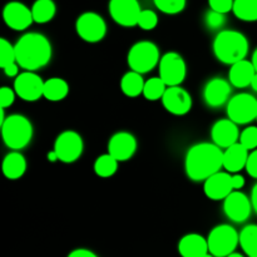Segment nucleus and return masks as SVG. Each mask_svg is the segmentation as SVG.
I'll use <instances>...</instances> for the list:
<instances>
[{
    "mask_svg": "<svg viewBox=\"0 0 257 257\" xmlns=\"http://www.w3.org/2000/svg\"><path fill=\"white\" fill-rule=\"evenodd\" d=\"M118 163L119 161L115 160L112 155L105 153L99 156L94 162V172L100 178H109L114 176L118 170Z\"/></svg>",
    "mask_w": 257,
    "mask_h": 257,
    "instance_id": "29",
    "label": "nucleus"
},
{
    "mask_svg": "<svg viewBox=\"0 0 257 257\" xmlns=\"http://www.w3.org/2000/svg\"><path fill=\"white\" fill-rule=\"evenodd\" d=\"M137 25L143 30H153L158 25V15L151 9H142Z\"/></svg>",
    "mask_w": 257,
    "mask_h": 257,
    "instance_id": "33",
    "label": "nucleus"
},
{
    "mask_svg": "<svg viewBox=\"0 0 257 257\" xmlns=\"http://www.w3.org/2000/svg\"><path fill=\"white\" fill-rule=\"evenodd\" d=\"M156 8L168 15H175L183 12L187 0H153Z\"/></svg>",
    "mask_w": 257,
    "mask_h": 257,
    "instance_id": "31",
    "label": "nucleus"
},
{
    "mask_svg": "<svg viewBox=\"0 0 257 257\" xmlns=\"http://www.w3.org/2000/svg\"><path fill=\"white\" fill-rule=\"evenodd\" d=\"M248 40L241 32L225 29L217 33L213 40V54L218 62L232 65L246 59L248 54Z\"/></svg>",
    "mask_w": 257,
    "mask_h": 257,
    "instance_id": "3",
    "label": "nucleus"
},
{
    "mask_svg": "<svg viewBox=\"0 0 257 257\" xmlns=\"http://www.w3.org/2000/svg\"><path fill=\"white\" fill-rule=\"evenodd\" d=\"M238 142L245 146L248 151H253L257 148V127L250 125L246 127L242 132L240 133V141Z\"/></svg>",
    "mask_w": 257,
    "mask_h": 257,
    "instance_id": "34",
    "label": "nucleus"
},
{
    "mask_svg": "<svg viewBox=\"0 0 257 257\" xmlns=\"http://www.w3.org/2000/svg\"><path fill=\"white\" fill-rule=\"evenodd\" d=\"M223 168V151L215 143H196L188 148L185 157L187 177L195 182H205Z\"/></svg>",
    "mask_w": 257,
    "mask_h": 257,
    "instance_id": "1",
    "label": "nucleus"
},
{
    "mask_svg": "<svg viewBox=\"0 0 257 257\" xmlns=\"http://www.w3.org/2000/svg\"><path fill=\"white\" fill-rule=\"evenodd\" d=\"M232 13L242 22H257V0H235Z\"/></svg>",
    "mask_w": 257,
    "mask_h": 257,
    "instance_id": "27",
    "label": "nucleus"
},
{
    "mask_svg": "<svg viewBox=\"0 0 257 257\" xmlns=\"http://www.w3.org/2000/svg\"><path fill=\"white\" fill-rule=\"evenodd\" d=\"M137 151V140L130 132H117L109 138L108 153L119 162H125L135 156Z\"/></svg>",
    "mask_w": 257,
    "mask_h": 257,
    "instance_id": "16",
    "label": "nucleus"
},
{
    "mask_svg": "<svg viewBox=\"0 0 257 257\" xmlns=\"http://www.w3.org/2000/svg\"><path fill=\"white\" fill-rule=\"evenodd\" d=\"M2 170L8 180H19L27 171V160L20 152L13 151L3 160Z\"/></svg>",
    "mask_w": 257,
    "mask_h": 257,
    "instance_id": "23",
    "label": "nucleus"
},
{
    "mask_svg": "<svg viewBox=\"0 0 257 257\" xmlns=\"http://www.w3.org/2000/svg\"><path fill=\"white\" fill-rule=\"evenodd\" d=\"M2 137L10 150H24L32 142V122L23 114H10L2 123Z\"/></svg>",
    "mask_w": 257,
    "mask_h": 257,
    "instance_id": "4",
    "label": "nucleus"
},
{
    "mask_svg": "<svg viewBox=\"0 0 257 257\" xmlns=\"http://www.w3.org/2000/svg\"><path fill=\"white\" fill-rule=\"evenodd\" d=\"M226 18L225 14L218 13L216 10H208L205 15V25L211 30H218L225 25Z\"/></svg>",
    "mask_w": 257,
    "mask_h": 257,
    "instance_id": "35",
    "label": "nucleus"
},
{
    "mask_svg": "<svg viewBox=\"0 0 257 257\" xmlns=\"http://www.w3.org/2000/svg\"><path fill=\"white\" fill-rule=\"evenodd\" d=\"M158 70L160 77L168 87L181 85L187 75V65L185 59L176 52H167L161 57Z\"/></svg>",
    "mask_w": 257,
    "mask_h": 257,
    "instance_id": "8",
    "label": "nucleus"
},
{
    "mask_svg": "<svg viewBox=\"0 0 257 257\" xmlns=\"http://www.w3.org/2000/svg\"><path fill=\"white\" fill-rule=\"evenodd\" d=\"M208 250L215 257H227L240 245V233L231 225H218L211 230L207 237Z\"/></svg>",
    "mask_w": 257,
    "mask_h": 257,
    "instance_id": "6",
    "label": "nucleus"
},
{
    "mask_svg": "<svg viewBox=\"0 0 257 257\" xmlns=\"http://www.w3.org/2000/svg\"><path fill=\"white\" fill-rule=\"evenodd\" d=\"M243 186H245V178H243V176L237 175V173H236V175H233L232 176V187H233V190L238 191V190H241Z\"/></svg>",
    "mask_w": 257,
    "mask_h": 257,
    "instance_id": "41",
    "label": "nucleus"
},
{
    "mask_svg": "<svg viewBox=\"0 0 257 257\" xmlns=\"http://www.w3.org/2000/svg\"><path fill=\"white\" fill-rule=\"evenodd\" d=\"M227 257H245V256L241 255V253H238V252H232V253H230Z\"/></svg>",
    "mask_w": 257,
    "mask_h": 257,
    "instance_id": "46",
    "label": "nucleus"
},
{
    "mask_svg": "<svg viewBox=\"0 0 257 257\" xmlns=\"http://www.w3.org/2000/svg\"><path fill=\"white\" fill-rule=\"evenodd\" d=\"M240 245L247 257H257V225H247L241 230Z\"/></svg>",
    "mask_w": 257,
    "mask_h": 257,
    "instance_id": "28",
    "label": "nucleus"
},
{
    "mask_svg": "<svg viewBox=\"0 0 257 257\" xmlns=\"http://www.w3.org/2000/svg\"><path fill=\"white\" fill-rule=\"evenodd\" d=\"M255 74L256 70L252 62L242 59L231 65L230 72H228V82L236 88L250 87Z\"/></svg>",
    "mask_w": 257,
    "mask_h": 257,
    "instance_id": "22",
    "label": "nucleus"
},
{
    "mask_svg": "<svg viewBox=\"0 0 257 257\" xmlns=\"http://www.w3.org/2000/svg\"><path fill=\"white\" fill-rule=\"evenodd\" d=\"M17 63L24 70L35 72L52 60L53 48L49 39L42 33H27L15 43Z\"/></svg>",
    "mask_w": 257,
    "mask_h": 257,
    "instance_id": "2",
    "label": "nucleus"
},
{
    "mask_svg": "<svg viewBox=\"0 0 257 257\" xmlns=\"http://www.w3.org/2000/svg\"><path fill=\"white\" fill-rule=\"evenodd\" d=\"M84 150L82 136L75 131H64L54 142V152L58 160L63 163H73L78 161Z\"/></svg>",
    "mask_w": 257,
    "mask_h": 257,
    "instance_id": "10",
    "label": "nucleus"
},
{
    "mask_svg": "<svg viewBox=\"0 0 257 257\" xmlns=\"http://www.w3.org/2000/svg\"><path fill=\"white\" fill-rule=\"evenodd\" d=\"M69 93V84L67 80L59 77H53L44 82V93L43 97L50 102H60Z\"/></svg>",
    "mask_w": 257,
    "mask_h": 257,
    "instance_id": "24",
    "label": "nucleus"
},
{
    "mask_svg": "<svg viewBox=\"0 0 257 257\" xmlns=\"http://www.w3.org/2000/svg\"><path fill=\"white\" fill-rule=\"evenodd\" d=\"M227 115L236 124H248L257 118V98L240 93L227 102Z\"/></svg>",
    "mask_w": 257,
    "mask_h": 257,
    "instance_id": "7",
    "label": "nucleus"
},
{
    "mask_svg": "<svg viewBox=\"0 0 257 257\" xmlns=\"http://www.w3.org/2000/svg\"><path fill=\"white\" fill-rule=\"evenodd\" d=\"M203 257H215V256H213L212 253H211V252H208V253H206V255L203 256Z\"/></svg>",
    "mask_w": 257,
    "mask_h": 257,
    "instance_id": "47",
    "label": "nucleus"
},
{
    "mask_svg": "<svg viewBox=\"0 0 257 257\" xmlns=\"http://www.w3.org/2000/svg\"><path fill=\"white\" fill-rule=\"evenodd\" d=\"M251 202H252L253 211L257 213V183L253 186L252 192H251Z\"/></svg>",
    "mask_w": 257,
    "mask_h": 257,
    "instance_id": "42",
    "label": "nucleus"
},
{
    "mask_svg": "<svg viewBox=\"0 0 257 257\" xmlns=\"http://www.w3.org/2000/svg\"><path fill=\"white\" fill-rule=\"evenodd\" d=\"M231 94V83L223 78H212L203 88V100L211 108H218L228 102Z\"/></svg>",
    "mask_w": 257,
    "mask_h": 257,
    "instance_id": "19",
    "label": "nucleus"
},
{
    "mask_svg": "<svg viewBox=\"0 0 257 257\" xmlns=\"http://www.w3.org/2000/svg\"><path fill=\"white\" fill-rule=\"evenodd\" d=\"M250 151L240 142L225 148L223 151V168L230 173H237L246 168Z\"/></svg>",
    "mask_w": 257,
    "mask_h": 257,
    "instance_id": "20",
    "label": "nucleus"
},
{
    "mask_svg": "<svg viewBox=\"0 0 257 257\" xmlns=\"http://www.w3.org/2000/svg\"><path fill=\"white\" fill-rule=\"evenodd\" d=\"M48 160H49L50 162H55V161H59V160H58V156H57V153L54 152V150H53L52 152H49V153H48Z\"/></svg>",
    "mask_w": 257,
    "mask_h": 257,
    "instance_id": "43",
    "label": "nucleus"
},
{
    "mask_svg": "<svg viewBox=\"0 0 257 257\" xmlns=\"http://www.w3.org/2000/svg\"><path fill=\"white\" fill-rule=\"evenodd\" d=\"M145 83L146 82L141 73L135 72V70H130L120 79V90L127 97L136 98L138 95L143 94Z\"/></svg>",
    "mask_w": 257,
    "mask_h": 257,
    "instance_id": "25",
    "label": "nucleus"
},
{
    "mask_svg": "<svg viewBox=\"0 0 257 257\" xmlns=\"http://www.w3.org/2000/svg\"><path fill=\"white\" fill-rule=\"evenodd\" d=\"M252 210L251 198H248L240 190L232 191L223 200V212L232 222L242 223L247 221Z\"/></svg>",
    "mask_w": 257,
    "mask_h": 257,
    "instance_id": "13",
    "label": "nucleus"
},
{
    "mask_svg": "<svg viewBox=\"0 0 257 257\" xmlns=\"http://www.w3.org/2000/svg\"><path fill=\"white\" fill-rule=\"evenodd\" d=\"M15 95H17V93L12 88H0V108H8L10 105H13V103L15 100Z\"/></svg>",
    "mask_w": 257,
    "mask_h": 257,
    "instance_id": "37",
    "label": "nucleus"
},
{
    "mask_svg": "<svg viewBox=\"0 0 257 257\" xmlns=\"http://www.w3.org/2000/svg\"><path fill=\"white\" fill-rule=\"evenodd\" d=\"M168 85L163 82L161 77H153L146 80L145 88H143V97L147 100L155 102V100L162 99L163 94H165L166 89Z\"/></svg>",
    "mask_w": 257,
    "mask_h": 257,
    "instance_id": "30",
    "label": "nucleus"
},
{
    "mask_svg": "<svg viewBox=\"0 0 257 257\" xmlns=\"http://www.w3.org/2000/svg\"><path fill=\"white\" fill-rule=\"evenodd\" d=\"M161 100L165 109L173 115H185L192 108V97L181 85L168 87Z\"/></svg>",
    "mask_w": 257,
    "mask_h": 257,
    "instance_id": "14",
    "label": "nucleus"
},
{
    "mask_svg": "<svg viewBox=\"0 0 257 257\" xmlns=\"http://www.w3.org/2000/svg\"><path fill=\"white\" fill-rule=\"evenodd\" d=\"M256 120H257V118H256Z\"/></svg>",
    "mask_w": 257,
    "mask_h": 257,
    "instance_id": "48",
    "label": "nucleus"
},
{
    "mask_svg": "<svg viewBox=\"0 0 257 257\" xmlns=\"http://www.w3.org/2000/svg\"><path fill=\"white\" fill-rule=\"evenodd\" d=\"M211 138L218 147L227 148L240 141V131L233 120L230 118H222L213 123L211 128Z\"/></svg>",
    "mask_w": 257,
    "mask_h": 257,
    "instance_id": "18",
    "label": "nucleus"
},
{
    "mask_svg": "<svg viewBox=\"0 0 257 257\" xmlns=\"http://www.w3.org/2000/svg\"><path fill=\"white\" fill-rule=\"evenodd\" d=\"M75 30L82 40L87 43H98L107 34V23L94 12H87L79 15L75 22Z\"/></svg>",
    "mask_w": 257,
    "mask_h": 257,
    "instance_id": "9",
    "label": "nucleus"
},
{
    "mask_svg": "<svg viewBox=\"0 0 257 257\" xmlns=\"http://www.w3.org/2000/svg\"><path fill=\"white\" fill-rule=\"evenodd\" d=\"M141 5L138 0H110L109 14L110 18L120 27L133 28L138 24Z\"/></svg>",
    "mask_w": 257,
    "mask_h": 257,
    "instance_id": "12",
    "label": "nucleus"
},
{
    "mask_svg": "<svg viewBox=\"0 0 257 257\" xmlns=\"http://www.w3.org/2000/svg\"><path fill=\"white\" fill-rule=\"evenodd\" d=\"M178 252L182 257H203L210 252L207 238L198 233H187L178 242Z\"/></svg>",
    "mask_w": 257,
    "mask_h": 257,
    "instance_id": "21",
    "label": "nucleus"
},
{
    "mask_svg": "<svg viewBox=\"0 0 257 257\" xmlns=\"http://www.w3.org/2000/svg\"><path fill=\"white\" fill-rule=\"evenodd\" d=\"M232 191H235L232 187V176L227 171H218L203 183V192L212 201L225 200Z\"/></svg>",
    "mask_w": 257,
    "mask_h": 257,
    "instance_id": "17",
    "label": "nucleus"
},
{
    "mask_svg": "<svg viewBox=\"0 0 257 257\" xmlns=\"http://www.w3.org/2000/svg\"><path fill=\"white\" fill-rule=\"evenodd\" d=\"M44 82L35 72L25 70L19 73L14 80V90L18 97L25 102H35L40 99L44 93Z\"/></svg>",
    "mask_w": 257,
    "mask_h": 257,
    "instance_id": "11",
    "label": "nucleus"
},
{
    "mask_svg": "<svg viewBox=\"0 0 257 257\" xmlns=\"http://www.w3.org/2000/svg\"><path fill=\"white\" fill-rule=\"evenodd\" d=\"M161 55L157 45L150 40H141L131 47L127 63L131 70L145 74L160 64Z\"/></svg>",
    "mask_w": 257,
    "mask_h": 257,
    "instance_id": "5",
    "label": "nucleus"
},
{
    "mask_svg": "<svg viewBox=\"0 0 257 257\" xmlns=\"http://www.w3.org/2000/svg\"><path fill=\"white\" fill-rule=\"evenodd\" d=\"M19 68H20V65L15 62V63H12V64H9V65H7V67L3 68V70H4V73L7 77L13 78V77H18V75H19Z\"/></svg>",
    "mask_w": 257,
    "mask_h": 257,
    "instance_id": "39",
    "label": "nucleus"
},
{
    "mask_svg": "<svg viewBox=\"0 0 257 257\" xmlns=\"http://www.w3.org/2000/svg\"><path fill=\"white\" fill-rule=\"evenodd\" d=\"M32 9L33 19L38 24H45L54 18L57 7L53 0H35Z\"/></svg>",
    "mask_w": 257,
    "mask_h": 257,
    "instance_id": "26",
    "label": "nucleus"
},
{
    "mask_svg": "<svg viewBox=\"0 0 257 257\" xmlns=\"http://www.w3.org/2000/svg\"><path fill=\"white\" fill-rule=\"evenodd\" d=\"M68 257H98L93 251L88 250V248H77L73 250L72 252L68 255Z\"/></svg>",
    "mask_w": 257,
    "mask_h": 257,
    "instance_id": "40",
    "label": "nucleus"
},
{
    "mask_svg": "<svg viewBox=\"0 0 257 257\" xmlns=\"http://www.w3.org/2000/svg\"><path fill=\"white\" fill-rule=\"evenodd\" d=\"M17 62L15 45H13L5 38H0V67L4 68Z\"/></svg>",
    "mask_w": 257,
    "mask_h": 257,
    "instance_id": "32",
    "label": "nucleus"
},
{
    "mask_svg": "<svg viewBox=\"0 0 257 257\" xmlns=\"http://www.w3.org/2000/svg\"><path fill=\"white\" fill-rule=\"evenodd\" d=\"M245 170L247 171L248 176H251V177L257 180V148L251 151L250 155H248Z\"/></svg>",
    "mask_w": 257,
    "mask_h": 257,
    "instance_id": "38",
    "label": "nucleus"
},
{
    "mask_svg": "<svg viewBox=\"0 0 257 257\" xmlns=\"http://www.w3.org/2000/svg\"><path fill=\"white\" fill-rule=\"evenodd\" d=\"M251 62H252L253 67H255V70H256V73H257V48H256L255 50H253L252 58H251Z\"/></svg>",
    "mask_w": 257,
    "mask_h": 257,
    "instance_id": "44",
    "label": "nucleus"
},
{
    "mask_svg": "<svg viewBox=\"0 0 257 257\" xmlns=\"http://www.w3.org/2000/svg\"><path fill=\"white\" fill-rule=\"evenodd\" d=\"M250 87L252 88L253 92H256V93H257V73L255 74V77H253V79H252V82H251V85H250Z\"/></svg>",
    "mask_w": 257,
    "mask_h": 257,
    "instance_id": "45",
    "label": "nucleus"
},
{
    "mask_svg": "<svg viewBox=\"0 0 257 257\" xmlns=\"http://www.w3.org/2000/svg\"><path fill=\"white\" fill-rule=\"evenodd\" d=\"M233 2L235 0H208V5L212 10L222 13V14H227V13L232 12Z\"/></svg>",
    "mask_w": 257,
    "mask_h": 257,
    "instance_id": "36",
    "label": "nucleus"
},
{
    "mask_svg": "<svg viewBox=\"0 0 257 257\" xmlns=\"http://www.w3.org/2000/svg\"><path fill=\"white\" fill-rule=\"evenodd\" d=\"M3 19L10 29L17 32L28 29L34 23L32 9L20 2L8 3L3 10Z\"/></svg>",
    "mask_w": 257,
    "mask_h": 257,
    "instance_id": "15",
    "label": "nucleus"
}]
</instances>
